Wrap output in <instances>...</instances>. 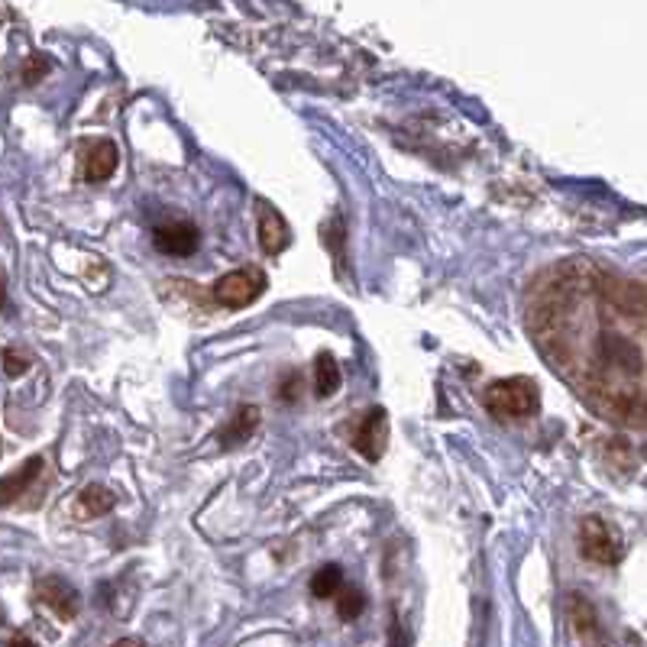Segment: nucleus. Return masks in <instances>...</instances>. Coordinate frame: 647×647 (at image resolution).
Returning <instances> with one entry per match:
<instances>
[{"label": "nucleus", "instance_id": "nucleus-1", "mask_svg": "<svg viewBox=\"0 0 647 647\" xmlns=\"http://www.w3.org/2000/svg\"><path fill=\"white\" fill-rule=\"evenodd\" d=\"M528 324L576 395L625 428H644V288L589 259H563L534 282Z\"/></svg>", "mask_w": 647, "mask_h": 647}, {"label": "nucleus", "instance_id": "nucleus-2", "mask_svg": "<svg viewBox=\"0 0 647 647\" xmlns=\"http://www.w3.org/2000/svg\"><path fill=\"white\" fill-rule=\"evenodd\" d=\"M483 402L489 408V415L502 418V421H515V418H534L541 411V389L538 382L528 376H508L492 382Z\"/></svg>", "mask_w": 647, "mask_h": 647}, {"label": "nucleus", "instance_id": "nucleus-3", "mask_svg": "<svg viewBox=\"0 0 647 647\" xmlns=\"http://www.w3.org/2000/svg\"><path fill=\"white\" fill-rule=\"evenodd\" d=\"M266 292V275L263 269H256V266H243V269H233L227 275H220V279L214 282L211 288V298L217 301L220 308H230V311H237V308H246V305H253V301Z\"/></svg>", "mask_w": 647, "mask_h": 647}, {"label": "nucleus", "instance_id": "nucleus-4", "mask_svg": "<svg viewBox=\"0 0 647 647\" xmlns=\"http://www.w3.org/2000/svg\"><path fill=\"white\" fill-rule=\"evenodd\" d=\"M580 550L586 560L602 563V567H615V563L622 560V544H618L612 528L596 515L580 521Z\"/></svg>", "mask_w": 647, "mask_h": 647}, {"label": "nucleus", "instance_id": "nucleus-5", "mask_svg": "<svg viewBox=\"0 0 647 647\" xmlns=\"http://www.w3.org/2000/svg\"><path fill=\"white\" fill-rule=\"evenodd\" d=\"M353 447L363 453L366 460H379L385 447H389V415L385 408H373L366 411L353 431Z\"/></svg>", "mask_w": 647, "mask_h": 647}, {"label": "nucleus", "instance_id": "nucleus-6", "mask_svg": "<svg viewBox=\"0 0 647 647\" xmlns=\"http://www.w3.org/2000/svg\"><path fill=\"white\" fill-rule=\"evenodd\" d=\"M153 243L165 256H191L201 246V230L191 220H169L153 230Z\"/></svg>", "mask_w": 647, "mask_h": 647}, {"label": "nucleus", "instance_id": "nucleus-7", "mask_svg": "<svg viewBox=\"0 0 647 647\" xmlns=\"http://www.w3.org/2000/svg\"><path fill=\"white\" fill-rule=\"evenodd\" d=\"M36 596L43 605H49L62 622H72L78 615V593L62 580V576H43V580L36 583Z\"/></svg>", "mask_w": 647, "mask_h": 647}, {"label": "nucleus", "instance_id": "nucleus-8", "mask_svg": "<svg viewBox=\"0 0 647 647\" xmlns=\"http://www.w3.org/2000/svg\"><path fill=\"white\" fill-rule=\"evenodd\" d=\"M288 243H292V230H288L285 217L272 204L259 201V246H263V253L279 256Z\"/></svg>", "mask_w": 647, "mask_h": 647}, {"label": "nucleus", "instance_id": "nucleus-9", "mask_svg": "<svg viewBox=\"0 0 647 647\" xmlns=\"http://www.w3.org/2000/svg\"><path fill=\"white\" fill-rule=\"evenodd\" d=\"M43 466H46L43 457H30L26 463H20V470L0 476V508H7L17 499H23V495L30 492V486L39 479V473H43Z\"/></svg>", "mask_w": 647, "mask_h": 647}, {"label": "nucleus", "instance_id": "nucleus-10", "mask_svg": "<svg viewBox=\"0 0 647 647\" xmlns=\"http://www.w3.org/2000/svg\"><path fill=\"white\" fill-rule=\"evenodd\" d=\"M117 169V146L110 140H91L85 143V165H81V172H85V182L91 185H101L107 182L110 175Z\"/></svg>", "mask_w": 647, "mask_h": 647}, {"label": "nucleus", "instance_id": "nucleus-11", "mask_svg": "<svg viewBox=\"0 0 647 647\" xmlns=\"http://www.w3.org/2000/svg\"><path fill=\"white\" fill-rule=\"evenodd\" d=\"M114 505H117L114 489H107V486H101V483H91V486H85V489L78 492V499H75V515H78V521H94V518L107 515Z\"/></svg>", "mask_w": 647, "mask_h": 647}, {"label": "nucleus", "instance_id": "nucleus-12", "mask_svg": "<svg viewBox=\"0 0 647 647\" xmlns=\"http://www.w3.org/2000/svg\"><path fill=\"white\" fill-rule=\"evenodd\" d=\"M256 428H259V408L256 405H240L230 415V421L224 424V431H220V444H224V447H240L256 434Z\"/></svg>", "mask_w": 647, "mask_h": 647}, {"label": "nucleus", "instance_id": "nucleus-13", "mask_svg": "<svg viewBox=\"0 0 647 647\" xmlns=\"http://www.w3.org/2000/svg\"><path fill=\"white\" fill-rule=\"evenodd\" d=\"M340 389V363L334 360V353H318L314 360V392L318 398H330Z\"/></svg>", "mask_w": 647, "mask_h": 647}, {"label": "nucleus", "instance_id": "nucleus-14", "mask_svg": "<svg viewBox=\"0 0 647 647\" xmlns=\"http://www.w3.org/2000/svg\"><path fill=\"white\" fill-rule=\"evenodd\" d=\"M567 612H570V622H573V628H576V635L580 638H593L596 631H599V618H596V609L589 605L580 593H573L570 599H567Z\"/></svg>", "mask_w": 647, "mask_h": 647}, {"label": "nucleus", "instance_id": "nucleus-15", "mask_svg": "<svg viewBox=\"0 0 647 647\" xmlns=\"http://www.w3.org/2000/svg\"><path fill=\"white\" fill-rule=\"evenodd\" d=\"M340 586H343V570L337 567V563H324V567L314 570V576H311V596L314 599L337 596Z\"/></svg>", "mask_w": 647, "mask_h": 647}, {"label": "nucleus", "instance_id": "nucleus-16", "mask_svg": "<svg viewBox=\"0 0 647 647\" xmlns=\"http://www.w3.org/2000/svg\"><path fill=\"white\" fill-rule=\"evenodd\" d=\"M366 609V596L360 593V589H343L340 586V593H337V615L343 618V622H353V618H360Z\"/></svg>", "mask_w": 647, "mask_h": 647}, {"label": "nucleus", "instance_id": "nucleus-17", "mask_svg": "<svg viewBox=\"0 0 647 647\" xmlns=\"http://www.w3.org/2000/svg\"><path fill=\"white\" fill-rule=\"evenodd\" d=\"M0 366H4V376L20 379L23 373H30V356H23L20 350H4L0 353Z\"/></svg>", "mask_w": 647, "mask_h": 647}, {"label": "nucleus", "instance_id": "nucleus-18", "mask_svg": "<svg viewBox=\"0 0 647 647\" xmlns=\"http://www.w3.org/2000/svg\"><path fill=\"white\" fill-rule=\"evenodd\" d=\"M49 72V59L43 52H30V59L23 62V85H36L39 78Z\"/></svg>", "mask_w": 647, "mask_h": 647}, {"label": "nucleus", "instance_id": "nucleus-19", "mask_svg": "<svg viewBox=\"0 0 647 647\" xmlns=\"http://www.w3.org/2000/svg\"><path fill=\"white\" fill-rule=\"evenodd\" d=\"M301 373H288L282 382H279V398L282 402H298V395H301Z\"/></svg>", "mask_w": 647, "mask_h": 647}, {"label": "nucleus", "instance_id": "nucleus-20", "mask_svg": "<svg viewBox=\"0 0 647 647\" xmlns=\"http://www.w3.org/2000/svg\"><path fill=\"white\" fill-rule=\"evenodd\" d=\"M110 647H146V641H140V638H120V641H114Z\"/></svg>", "mask_w": 647, "mask_h": 647}, {"label": "nucleus", "instance_id": "nucleus-21", "mask_svg": "<svg viewBox=\"0 0 647 647\" xmlns=\"http://www.w3.org/2000/svg\"><path fill=\"white\" fill-rule=\"evenodd\" d=\"M7 647H36V644H33L30 638H26V635H17V638H13V641L7 644Z\"/></svg>", "mask_w": 647, "mask_h": 647}, {"label": "nucleus", "instance_id": "nucleus-22", "mask_svg": "<svg viewBox=\"0 0 647 647\" xmlns=\"http://www.w3.org/2000/svg\"><path fill=\"white\" fill-rule=\"evenodd\" d=\"M0 311H7V314H10V301H7V288H4V282H0Z\"/></svg>", "mask_w": 647, "mask_h": 647}]
</instances>
